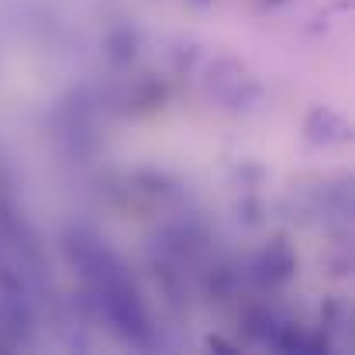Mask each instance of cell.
I'll list each match as a JSON object with an SVG mask.
<instances>
[{"label": "cell", "mask_w": 355, "mask_h": 355, "mask_svg": "<svg viewBox=\"0 0 355 355\" xmlns=\"http://www.w3.org/2000/svg\"><path fill=\"white\" fill-rule=\"evenodd\" d=\"M293 255H290V248L283 245V241H272L266 252H262V276L269 279V283H283V279H290L293 276Z\"/></svg>", "instance_id": "cell-1"}]
</instances>
